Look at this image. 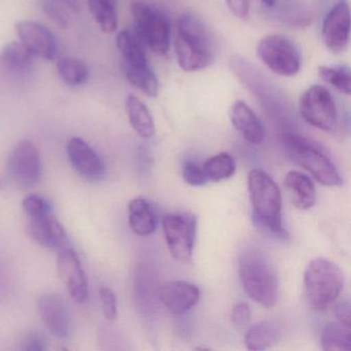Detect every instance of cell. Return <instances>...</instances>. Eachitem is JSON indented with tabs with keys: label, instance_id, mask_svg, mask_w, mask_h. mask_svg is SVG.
<instances>
[{
	"label": "cell",
	"instance_id": "6da1fadb",
	"mask_svg": "<svg viewBox=\"0 0 351 351\" xmlns=\"http://www.w3.org/2000/svg\"><path fill=\"white\" fill-rule=\"evenodd\" d=\"M174 51L178 65L186 73L202 71L210 65L215 53V38L195 14L186 12L178 19Z\"/></svg>",
	"mask_w": 351,
	"mask_h": 351
},
{
	"label": "cell",
	"instance_id": "7a4b0ae2",
	"mask_svg": "<svg viewBox=\"0 0 351 351\" xmlns=\"http://www.w3.org/2000/svg\"><path fill=\"white\" fill-rule=\"evenodd\" d=\"M247 188L256 227L274 237H287L282 225V198L276 182L263 170L254 169L248 173Z\"/></svg>",
	"mask_w": 351,
	"mask_h": 351
},
{
	"label": "cell",
	"instance_id": "3957f363",
	"mask_svg": "<svg viewBox=\"0 0 351 351\" xmlns=\"http://www.w3.org/2000/svg\"><path fill=\"white\" fill-rule=\"evenodd\" d=\"M239 277L250 299L263 307H274L278 300V277L274 267L262 252L250 250L242 254Z\"/></svg>",
	"mask_w": 351,
	"mask_h": 351
},
{
	"label": "cell",
	"instance_id": "277c9868",
	"mask_svg": "<svg viewBox=\"0 0 351 351\" xmlns=\"http://www.w3.org/2000/svg\"><path fill=\"white\" fill-rule=\"evenodd\" d=\"M344 287V274L338 265L324 258L309 262L304 272V291L312 309L322 312L335 303Z\"/></svg>",
	"mask_w": 351,
	"mask_h": 351
},
{
	"label": "cell",
	"instance_id": "5b68a950",
	"mask_svg": "<svg viewBox=\"0 0 351 351\" xmlns=\"http://www.w3.org/2000/svg\"><path fill=\"white\" fill-rule=\"evenodd\" d=\"M135 36L152 52L167 54L171 40V22L164 10L143 0H135L131 5Z\"/></svg>",
	"mask_w": 351,
	"mask_h": 351
},
{
	"label": "cell",
	"instance_id": "8992f818",
	"mask_svg": "<svg viewBox=\"0 0 351 351\" xmlns=\"http://www.w3.org/2000/svg\"><path fill=\"white\" fill-rule=\"evenodd\" d=\"M282 143L289 157L310 172L319 184L330 188L342 186V178L336 166L317 145L291 133L283 135Z\"/></svg>",
	"mask_w": 351,
	"mask_h": 351
},
{
	"label": "cell",
	"instance_id": "52a82bcc",
	"mask_svg": "<svg viewBox=\"0 0 351 351\" xmlns=\"http://www.w3.org/2000/svg\"><path fill=\"white\" fill-rule=\"evenodd\" d=\"M258 59L275 75L293 77L301 69V54L293 40L279 34L265 36L256 47Z\"/></svg>",
	"mask_w": 351,
	"mask_h": 351
},
{
	"label": "cell",
	"instance_id": "ba28073f",
	"mask_svg": "<svg viewBox=\"0 0 351 351\" xmlns=\"http://www.w3.org/2000/svg\"><path fill=\"white\" fill-rule=\"evenodd\" d=\"M299 112L310 126L324 132H332L338 122L334 98L328 89L319 85L308 88L299 99Z\"/></svg>",
	"mask_w": 351,
	"mask_h": 351
},
{
	"label": "cell",
	"instance_id": "9c48e42d",
	"mask_svg": "<svg viewBox=\"0 0 351 351\" xmlns=\"http://www.w3.org/2000/svg\"><path fill=\"white\" fill-rule=\"evenodd\" d=\"M164 235L174 260L188 263L192 260L197 231V217L190 213H168L162 219Z\"/></svg>",
	"mask_w": 351,
	"mask_h": 351
},
{
	"label": "cell",
	"instance_id": "30bf717a",
	"mask_svg": "<svg viewBox=\"0 0 351 351\" xmlns=\"http://www.w3.org/2000/svg\"><path fill=\"white\" fill-rule=\"evenodd\" d=\"M10 178L22 189H32L42 178L40 149L32 141H19L11 153L7 164Z\"/></svg>",
	"mask_w": 351,
	"mask_h": 351
},
{
	"label": "cell",
	"instance_id": "8fae6325",
	"mask_svg": "<svg viewBox=\"0 0 351 351\" xmlns=\"http://www.w3.org/2000/svg\"><path fill=\"white\" fill-rule=\"evenodd\" d=\"M322 40L330 52L338 54L346 49L350 34V10L340 0L328 11L322 23Z\"/></svg>",
	"mask_w": 351,
	"mask_h": 351
},
{
	"label": "cell",
	"instance_id": "7c38bea8",
	"mask_svg": "<svg viewBox=\"0 0 351 351\" xmlns=\"http://www.w3.org/2000/svg\"><path fill=\"white\" fill-rule=\"evenodd\" d=\"M66 152L73 169L84 180L97 184L106 178L104 161L84 139L79 137L71 138L67 143Z\"/></svg>",
	"mask_w": 351,
	"mask_h": 351
},
{
	"label": "cell",
	"instance_id": "4fadbf2b",
	"mask_svg": "<svg viewBox=\"0 0 351 351\" xmlns=\"http://www.w3.org/2000/svg\"><path fill=\"white\" fill-rule=\"evenodd\" d=\"M15 29L20 43L32 56L48 61L56 58V38L48 27L38 22L23 21L16 24Z\"/></svg>",
	"mask_w": 351,
	"mask_h": 351
},
{
	"label": "cell",
	"instance_id": "5bb4252c",
	"mask_svg": "<svg viewBox=\"0 0 351 351\" xmlns=\"http://www.w3.org/2000/svg\"><path fill=\"white\" fill-rule=\"evenodd\" d=\"M57 268L59 276L66 285L71 298L77 303H84L88 298V279L79 256L71 248L65 247L58 252Z\"/></svg>",
	"mask_w": 351,
	"mask_h": 351
},
{
	"label": "cell",
	"instance_id": "9a60e30c",
	"mask_svg": "<svg viewBox=\"0 0 351 351\" xmlns=\"http://www.w3.org/2000/svg\"><path fill=\"white\" fill-rule=\"evenodd\" d=\"M27 232L30 237L43 247L58 252L67 247L66 232L52 215V211L28 217Z\"/></svg>",
	"mask_w": 351,
	"mask_h": 351
},
{
	"label": "cell",
	"instance_id": "2e32d148",
	"mask_svg": "<svg viewBox=\"0 0 351 351\" xmlns=\"http://www.w3.org/2000/svg\"><path fill=\"white\" fill-rule=\"evenodd\" d=\"M38 305L49 330L56 338H69L71 334V318L63 298L56 293H46L38 299Z\"/></svg>",
	"mask_w": 351,
	"mask_h": 351
},
{
	"label": "cell",
	"instance_id": "e0dca14e",
	"mask_svg": "<svg viewBox=\"0 0 351 351\" xmlns=\"http://www.w3.org/2000/svg\"><path fill=\"white\" fill-rule=\"evenodd\" d=\"M159 298L170 312L180 315L192 309L198 303L200 289L188 281H166L160 287Z\"/></svg>",
	"mask_w": 351,
	"mask_h": 351
},
{
	"label": "cell",
	"instance_id": "ac0fdd59",
	"mask_svg": "<svg viewBox=\"0 0 351 351\" xmlns=\"http://www.w3.org/2000/svg\"><path fill=\"white\" fill-rule=\"evenodd\" d=\"M230 119L234 128L247 143L258 145L266 138V130L262 121L252 108L242 100L234 102L230 110Z\"/></svg>",
	"mask_w": 351,
	"mask_h": 351
},
{
	"label": "cell",
	"instance_id": "d6986e66",
	"mask_svg": "<svg viewBox=\"0 0 351 351\" xmlns=\"http://www.w3.org/2000/svg\"><path fill=\"white\" fill-rule=\"evenodd\" d=\"M285 186L291 203L300 210H308L315 204V186L306 174L295 170L287 172Z\"/></svg>",
	"mask_w": 351,
	"mask_h": 351
},
{
	"label": "cell",
	"instance_id": "ffe728a7",
	"mask_svg": "<svg viewBox=\"0 0 351 351\" xmlns=\"http://www.w3.org/2000/svg\"><path fill=\"white\" fill-rule=\"evenodd\" d=\"M129 225L136 235L147 237L157 229L158 217L153 205L145 198H134L129 202Z\"/></svg>",
	"mask_w": 351,
	"mask_h": 351
},
{
	"label": "cell",
	"instance_id": "44dd1931",
	"mask_svg": "<svg viewBox=\"0 0 351 351\" xmlns=\"http://www.w3.org/2000/svg\"><path fill=\"white\" fill-rule=\"evenodd\" d=\"M117 47L122 56V67L138 69L149 66L143 43L135 34L128 30L121 32L117 36Z\"/></svg>",
	"mask_w": 351,
	"mask_h": 351
},
{
	"label": "cell",
	"instance_id": "7402d4cb",
	"mask_svg": "<svg viewBox=\"0 0 351 351\" xmlns=\"http://www.w3.org/2000/svg\"><path fill=\"white\" fill-rule=\"evenodd\" d=\"M126 112L129 122L135 132L145 139H149L155 134V122L147 106L134 95L126 98Z\"/></svg>",
	"mask_w": 351,
	"mask_h": 351
},
{
	"label": "cell",
	"instance_id": "603a6c76",
	"mask_svg": "<svg viewBox=\"0 0 351 351\" xmlns=\"http://www.w3.org/2000/svg\"><path fill=\"white\" fill-rule=\"evenodd\" d=\"M280 335L276 324L265 320L248 328L244 343L250 350H266L278 342Z\"/></svg>",
	"mask_w": 351,
	"mask_h": 351
},
{
	"label": "cell",
	"instance_id": "cb8c5ba5",
	"mask_svg": "<svg viewBox=\"0 0 351 351\" xmlns=\"http://www.w3.org/2000/svg\"><path fill=\"white\" fill-rule=\"evenodd\" d=\"M34 59V56L20 42L7 45L0 55L3 66L16 75H23L32 71Z\"/></svg>",
	"mask_w": 351,
	"mask_h": 351
},
{
	"label": "cell",
	"instance_id": "d4e9b609",
	"mask_svg": "<svg viewBox=\"0 0 351 351\" xmlns=\"http://www.w3.org/2000/svg\"><path fill=\"white\" fill-rule=\"evenodd\" d=\"M88 7L104 34L116 32L118 27L117 0H88Z\"/></svg>",
	"mask_w": 351,
	"mask_h": 351
},
{
	"label": "cell",
	"instance_id": "484cf974",
	"mask_svg": "<svg viewBox=\"0 0 351 351\" xmlns=\"http://www.w3.org/2000/svg\"><path fill=\"white\" fill-rule=\"evenodd\" d=\"M320 342L324 350H350L351 326L339 322H330L322 330Z\"/></svg>",
	"mask_w": 351,
	"mask_h": 351
},
{
	"label": "cell",
	"instance_id": "4316f807",
	"mask_svg": "<svg viewBox=\"0 0 351 351\" xmlns=\"http://www.w3.org/2000/svg\"><path fill=\"white\" fill-rule=\"evenodd\" d=\"M201 167L207 182H219L234 176L236 161L230 154L221 153L209 158Z\"/></svg>",
	"mask_w": 351,
	"mask_h": 351
},
{
	"label": "cell",
	"instance_id": "83f0119b",
	"mask_svg": "<svg viewBox=\"0 0 351 351\" xmlns=\"http://www.w3.org/2000/svg\"><path fill=\"white\" fill-rule=\"evenodd\" d=\"M59 77L66 85L80 87L85 85L89 80V69L84 61L77 58H61L57 62Z\"/></svg>",
	"mask_w": 351,
	"mask_h": 351
},
{
	"label": "cell",
	"instance_id": "f1b7e54d",
	"mask_svg": "<svg viewBox=\"0 0 351 351\" xmlns=\"http://www.w3.org/2000/svg\"><path fill=\"white\" fill-rule=\"evenodd\" d=\"M125 77L131 85L141 90L143 94L151 98L157 97L159 93V82L151 66L145 69H133L122 67Z\"/></svg>",
	"mask_w": 351,
	"mask_h": 351
},
{
	"label": "cell",
	"instance_id": "f546056e",
	"mask_svg": "<svg viewBox=\"0 0 351 351\" xmlns=\"http://www.w3.org/2000/svg\"><path fill=\"white\" fill-rule=\"evenodd\" d=\"M318 75L322 81L345 95L351 92V73L347 66H319Z\"/></svg>",
	"mask_w": 351,
	"mask_h": 351
},
{
	"label": "cell",
	"instance_id": "4dcf8cb0",
	"mask_svg": "<svg viewBox=\"0 0 351 351\" xmlns=\"http://www.w3.org/2000/svg\"><path fill=\"white\" fill-rule=\"evenodd\" d=\"M64 5L59 3L58 0H46L44 3V12L49 19L58 27L66 28L69 26V19L66 14L62 9Z\"/></svg>",
	"mask_w": 351,
	"mask_h": 351
},
{
	"label": "cell",
	"instance_id": "1f68e13d",
	"mask_svg": "<svg viewBox=\"0 0 351 351\" xmlns=\"http://www.w3.org/2000/svg\"><path fill=\"white\" fill-rule=\"evenodd\" d=\"M20 350L43 351L47 349V340L38 330H29L20 339Z\"/></svg>",
	"mask_w": 351,
	"mask_h": 351
},
{
	"label": "cell",
	"instance_id": "d6a6232c",
	"mask_svg": "<svg viewBox=\"0 0 351 351\" xmlns=\"http://www.w3.org/2000/svg\"><path fill=\"white\" fill-rule=\"evenodd\" d=\"M23 209L28 217L44 215L52 210L50 204L43 197L30 195L23 200Z\"/></svg>",
	"mask_w": 351,
	"mask_h": 351
},
{
	"label": "cell",
	"instance_id": "836d02e7",
	"mask_svg": "<svg viewBox=\"0 0 351 351\" xmlns=\"http://www.w3.org/2000/svg\"><path fill=\"white\" fill-rule=\"evenodd\" d=\"M100 300H101L102 311L108 320H114L118 316V304L114 291L108 287H101L99 289Z\"/></svg>",
	"mask_w": 351,
	"mask_h": 351
},
{
	"label": "cell",
	"instance_id": "e575fe53",
	"mask_svg": "<svg viewBox=\"0 0 351 351\" xmlns=\"http://www.w3.org/2000/svg\"><path fill=\"white\" fill-rule=\"evenodd\" d=\"M182 178L186 184L193 186H203L208 184L204 173H203L202 167L193 163V162H186L182 169Z\"/></svg>",
	"mask_w": 351,
	"mask_h": 351
},
{
	"label": "cell",
	"instance_id": "d590c367",
	"mask_svg": "<svg viewBox=\"0 0 351 351\" xmlns=\"http://www.w3.org/2000/svg\"><path fill=\"white\" fill-rule=\"evenodd\" d=\"M252 313H250V308L247 304L241 302V303L236 304L231 312V320L234 326L238 328L247 326L250 322Z\"/></svg>",
	"mask_w": 351,
	"mask_h": 351
},
{
	"label": "cell",
	"instance_id": "8d00e7d4",
	"mask_svg": "<svg viewBox=\"0 0 351 351\" xmlns=\"http://www.w3.org/2000/svg\"><path fill=\"white\" fill-rule=\"evenodd\" d=\"M226 5L238 19H246L250 15V0H226Z\"/></svg>",
	"mask_w": 351,
	"mask_h": 351
},
{
	"label": "cell",
	"instance_id": "74e56055",
	"mask_svg": "<svg viewBox=\"0 0 351 351\" xmlns=\"http://www.w3.org/2000/svg\"><path fill=\"white\" fill-rule=\"evenodd\" d=\"M337 322L351 326L350 303L348 301H341L337 304L334 311Z\"/></svg>",
	"mask_w": 351,
	"mask_h": 351
},
{
	"label": "cell",
	"instance_id": "f35d334b",
	"mask_svg": "<svg viewBox=\"0 0 351 351\" xmlns=\"http://www.w3.org/2000/svg\"><path fill=\"white\" fill-rule=\"evenodd\" d=\"M58 1L62 3L65 8H69L73 13H80V12H81V3H80V0H58Z\"/></svg>",
	"mask_w": 351,
	"mask_h": 351
},
{
	"label": "cell",
	"instance_id": "ab89813d",
	"mask_svg": "<svg viewBox=\"0 0 351 351\" xmlns=\"http://www.w3.org/2000/svg\"><path fill=\"white\" fill-rule=\"evenodd\" d=\"M263 3H264L267 7H272V5H274L275 0H263Z\"/></svg>",
	"mask_w": 351,
	"mask_h": 351
}]
</instances>
